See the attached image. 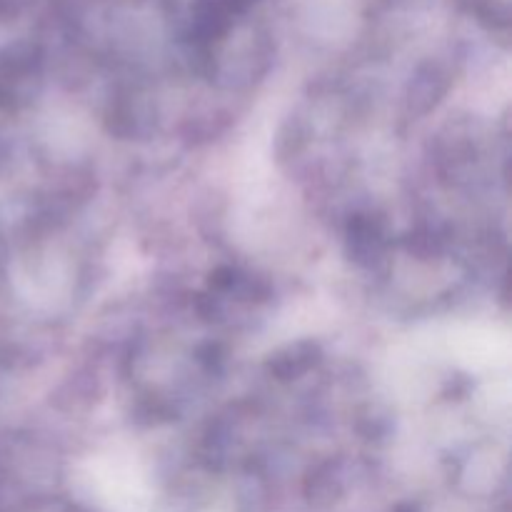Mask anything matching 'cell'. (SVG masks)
I'll list each match as a JSON object with an SVG mask.
<instances>
[{
  "instance_id": "cell-1",
  "label": "cell",
  "mask_w": 512,
  "mask_h": 512,
  "mask_svg": "<svg viewBox=\"0 0 512 512\" xmlns=\"http://www.w3.org/2000/svg\"><path fill=\"white\" fill-rule=\"evenodd\" d=\"M348 255L358 265H375L385 253V225L375 215L358 213L348 223Z\"/></svg>"
},
{
  "instance_id": "cell-2",
  "label": "cell",
  "mask_w": 512,
  "mask_h": 512,
  "mask_svg": "<svg viewBox=\"0 0 512 512\" xmlns=\"http://www.w3.org/2000/svg\"><path fill=\"white\" fill-rule=\"evenodd\" d=\"M320 358H323V353H320L318 343H313V340H298V343L285 345L278 353L270 355L268 370L278 380H295L308 373V370H313L320 363Z\"/></svg>"
},
{
  "instance_id": "cell-3",
  "label": "cell",
  "mask_w": 512,
  "mask_h": 512,
  "mask_svg": "<svg viewBox=\"0 0 512 512\" xmlns=\"http://www.w3.org/2000/svg\"><path fill=\"white\" fill-rule=\"evenodd\" d=\"M240 283V275L238 270L233 268H218L215 273H210V290H215V293H228V290H233L235 285Z\"/></svg>"
}]
</instances>
